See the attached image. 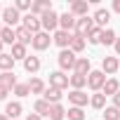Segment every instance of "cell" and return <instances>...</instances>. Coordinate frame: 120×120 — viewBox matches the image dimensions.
Here are the masks:
<instances>
[{
	"instance_id": "1",
	"label": "cell",
	"mask_w": 120,
	"mask_h": 120,
	"mask_svg": "<svg viewBox=\"0 0 120 120\" xmlns=\"http://www.w3.org/2000/svg\"><path fill=\"white\" fill-rule=\"evenodd\" d=\"M75 61H78V56H75L73 49H61V52H59V66H61L64 71L75 68Z\"/></svg>"
},
{
	"instance_id": "2",
	"label": "cell",
	"mask_w": 120,
	"mask_h": 120,
	"mask_svg": "<svg viewBox=\"0 0 120 120\" xmlns=\"http://www.w3.org/2000/svg\"><path fill=\"white\" fill-rule=\"evenodd\" d=\"M21 26H24V28H28L33 35L42 31V21H40V17H35V14H31V12H28V14L21 19Z\"/></svg>"
},
{
	"instance_id": "3",
	"label": "cell",
	"mask_w": 120,
	"mask_h": 120,
	"mask_svg": "<svg viewBox=\"0 0 120 120\" xmlns=\"http://www.w3.org/2000/svg\"><path fill=\"white\" fill-rule=\"evenodd\" d=\"M68 82H71V78L64 75V71L49 73V87H54V90H64V87H68Z\"/></svg>"
},
{
	"instance_id": "4",
	"label": "cell",
	"mask_w": 120,
	"mask_h": 120,
	"mask_svg": "<svg viewBox=\"0 0 120 120\" xmlns=\"http://www.w3.org/2000/svg\"><path fill=\"white\" fill-rule=\"evenodd\" d=\"M3 19H5V24L12 28V26H17L24 17H21V14H19V10L12 5V7H5V10H3Z\"/></svg>"
},
{
	"instance_id": "5",
	"label": "cell",
	"mask_w": 120,
	"mask_h": 120,
	"mask_svg": "<svg viewBox=\"0 0 120 120\" xmlns=\"http://www.w3.org/2000/svg\"><path fill=\"white\" fill-rule=\"evenodd\" d=\"M87 85H90V90H104V85H106L104 71H92L87 75Z\"/></svg>"
},
{
	"instance_id": "6",
	"label": "cell",
	"mask_w": 120,
	"mask_h": 120,
	"mask_svg": "<svg viewBox=\"0 0 120 120\" xmlns=\"http://www.w3.org/2000/svg\"><path fill=\"white\" fill-rule=\"evenodd\" d=\"M94 28V19H90V17H82V19H78V24H75V35H80V38H87V33Z\"/></svg>"
},
{
	"instance_id": "7",
	"label": "cell",
	"mask_w": 120,
	"mask_h": 120,
	"mask_svg": "<svg viewBox=\"0 0 120 120\" xmlns=\"http://www.w3.org/2000/svg\"><path fill=\"white\" fill-rule=\"evenodd\" d=\"M49 42H52V38H49V33H47V31H40V33H35V35H33V49H38V52L47 49V47H49Z\"/></svg>"
},
{
	"instance_id": "8",
	"label": "cell",
	"mask_w": 120,
	"mask_h": 120,
	"mask_svg": "<svg viewBox=\"0 0 120 120\" xmlns=\"http://www.w3.org/2000/svg\"><path fill=\"white\" fill-rule=\"evenodd\" d=\"M40 21H42V28L49 33V31H54L56 26H59V14L52 10V12H47V14H42L40 17Z\"/></svg>"
},
{
	"instance_id": "9",
	"label": "cell",
	"mask_w": 120,
	"mask_h": 120,
	"mask_svg": "<svg viewBox=\"0 0 120 120\" xmlns=\"http://www.w3.org/2000/svg\"><path fill=\"white\" fill-rule=\"evenodd\" d=\"M73 35H75V33H68V31H56V33H54V42L61 47V49H68V47H71V42H73Z\"/></svg>"
},
{
	"instance_id": "10",
	"label": "cell",
	"mask_w": 120,
	"mask_h": 120,
	"mask_svg": "<svg viewBox=\"0 0 120 120\" xmlns=\"http://www.w3.org/2000/svg\"><path fill=\"white\" fill-rule=\"evenodd\" d=\"M47 12H52V3L49 0H35L33 7H31V14H35V17H42Z\"/></svg>"
},
{
	"instance_id": "11",
	"label": "cell",
	"mask_w": 120,
	"mask_h": 120,
	"mask_svg": "<svg viewBox=\"0 0 120 120\" xmlns=\"http://www.w3.org/2000/svg\"><path fill=\"white\" fill-rule=\"evenodd\" d=\"M118 68H120V61H118L115 56H104V61H101V71H104V73L113 75Z\"/></svg>"
},
{
	"instance_id": "12",
	"label": "cell",
	"mask_w": 120,
	"mask_h": 120,
	"mask_svg": "<svg viewBox=\"0 0 120 120\" xmlns=\"http://www.w3.org/2000/svg\"><path fill=\"white\" fill-rule=\"evenodd\" d=\"M68 101H71L73 106L82 108V106H87V94H85L82 90H73V92L68 94Z\"/></svg>"
},
{
	"instance_id": "13",
	"label": "cell",
	"mask_w": 120,
	"mask_h": 120,
	"mask_svg": "<svg viewBox=\"0 0 120 120\" xmlns=\"http://www.w3.org/2000/svg\"><path fill=\"white\" fill-rule=\"evenodd\" d=\"M75 73H80V75H90L92 73V64H90V59L87 56H78V61H75V68H73Z\"/></svg>"
},
{
	"instance_id": "14",
	"label": "cell",
	"mask_w": 120,
	"mask_h": 120,
	"mask_svg": "<svg viewBox=\"0 0 120 120\" xmlns=\"http://www.w3.org/2000/svg\"><path fill=\"white\" fill-rule=\"evenodd\" d=\"M75 24H78V19H75L71 12H66V14L59 17V26H61V31H68V33H71V28H75Z\"/></svg>"
},
{
	"instance_id": "15",
	"label": "cell",
	"mask_w": 120,
	"mask_h": 120,
	"mask_svg": "<svg viewBox=\"0 0 120 120\" xmlns=\"http://www.w3.org/2000/svg\"><path fill=\"white\" fill-rule=\"evenodd\" d=\"M14 31H17V42H19V45H28V42L33 45V33H31L28 28H24V26H17Z\"/></svg>"
},
{
	"instance_id": "16",
	"label": "cell",
	"mask_w": 120,
	"mask_h": 120,
	"mask_svg": "<svg viewBox=\"0 0 120 120\" xmlns=\"http://www.w3.org/2000/svg\"><path fill=\"white\" fill-rule=\"evenodd\" d=\"M118 92H120V82H118L115 78H108L106 85H104V90H101V94H104V97H115Z\"/></svg>"
},
{
	"instance_id": "17",
	"label": "cell",
	"mask_w": 120,
	"mask_h": 120,
	"mask_svg": "<svg viewBox=\"0 0 120 120\" xmlns=\"http://www.w3.org/2000/svg\"><path fill=\"white\" fill-rule=\"evenodd\" d=\"M0 85H3V87H7V90L17 87L19 82H17V75H14V71H5V73H0Z\"/></svg>"
},
{
	"instance_id": "18",
	"label": "cell",
	"mask_w": 120,
	"mask_h": 120,
	"mask_svg": "<svg viewBox=\"0 0 120 120\" xmlns=\"http://www.w3.org/2000/svg\"><path fill=\"white\" fill-rule=\"evenodd\" d=\"M87 7L90 5L85 3V0H75V3H71V14L82 19V17H87Z\"/></svg>"
},
{
	"instance_id": "19",
	"label": "cell",
	"mask_w": 120,
	"mask_h": 120,
	"mask_svg": "<svg viewBox=\"0 0 120 120\" xmlns=\"http://www.w3.org/2000/svg\"><path fill=\"white\" fill-rule=\"evenodd\" d=\"M0 40H3L5 45H17V31L10 28V26H3V31H0Z\"/></svg>"
},
{
	"instance_id": "20",
	"label": "cell",
	"mask_w": 120,
	"mask_h": 120,
	"mask_svg": "<svg viewBox=\"0 0 120 120\" xmlns=\"http://www.w3.org/2000/svg\"><path fill=\"white\" fill-rule=\"evenodd\" d=\"M5 115H7L10 120L19 118V115H21V104H19V101H10V104H7V108H5Z\"/></svg>"
},
{
	"instance_id": "21",
	"label": "cell",
	"mask_w": 120,
	"mask_h": 120,
	"mask_svg": "<svg viewBox=\"0 0 120 120\" xmlns=\"http://www.w3.org/2000/svg\"><path fill=\"white\" fill-rule=\"evenodd\" d=\"M45 101H49L52 106L61 101V90H54V87H47L45 90Z\"/></svg>"
},
{
	"instance_id": "22",
	"label": "cell",
	"mask_w": 120,
	"mask_h": 120,
	"mask_svg": "<svg viewBox=\"0 0 120 120\" xmlns=\"http://www.w3.org/2000/svg\"><path fill=\"white\" fill-rule=\"evenodd\" d=\"M12 68H14V59H12V54H5V52H3V54H0V71L5 73V71H12Z\"/></svg>"
},
{
	"instance_id": "23",
	"label": "cell",
	"mask_w": 120,
	"mask_h": 120,
	"mask_svg": "<svg viewBox=\"0 0 120 120\" xmlns=\"http://www.w3.org/2000/svg\"><path fill=\"white\" fill-rule=\"evenodd\" d=\"M108 19H111V12L108 10H97V14H94V24L101 28V26H106L108 24Z\"/></svg>"
},
{
	"instance_id": "24",
	"label": "cell",
	"mask_w": 120,
	"mask_h": 120,
	"mask_svg": "<svg viewBox=\"0 0 120 120\" xmlns=\"http://www.w3.org/2000/svg\"><path fill=\"white\" fill-rule=\"evenodd\" d=\"M28 90H31V94H45V82L40 80V78H33L31 82H28Z\"/></svg>"
},
{
	"instance_id": "25",
	"label": "cell",
	"mask_w": 120,
	"mask_h": 120,
	"mask_svg": "<svg viewBox=\"0 0 120 120\" xmlns=\"http://www.w3.org/2000/svg\"><path fill=\"white\" fill-rule=\"evenodd\" d=\"M24 68H26L28 73H35V71L40 68V59H38V56H26V59H24Z\"/></svg>"
},
{
	"instance_id": "26",
	"label": "cell",
	"mask_w": 120,
	"mask_h": 120,
	"mask_svg": "<svg viewBox=\"0 0 120 120\" xmlns=\"http://www.w3.org/2000/svg\"><path fill=\"white\" fill-rule=\"evenodd\" d=\"M49 118H52V120H64V118H66L64 106H61V104H54V106L49 108Z\"/></svg>"
},
{
	"instance_id": "27",
	"label": "cell",
	"mask_w": 120,
	"mask_h": 120,
	"mask_svg": "<svg viewBox=\"0 0 120 120\" xmlns=\"http://www.w3.org/2000/svg\"><path fill=\"white\" fill-rule=\"evenodd\" d=\"M71 85H73V90H82V87L87 85V75L73 73V75H71Z\"/></svg>"
},
{
	"instance_id": "28",
	"label": "cell",
	"mask_w": 120,
	"mask_h": 120,
	"mask_svg": "<svg viewBox=\"0 0 120 120\" xmlns=\"http://www.w3.org/2000/svg\"><path fill=\"white\" fill-rule=\"evenodd\" d=\"M49 108H52L49 101H45V99H38L35 101V113L38 115H49Z\"/></svg>"
},
{
	"instance_id": "29",
	"label": "cell",
	"mask_w": 120,
	"mask_h": 120,
	"mask_svg": "<svg viewBox=\"0 0 120 120\" xmlns=\"http://www.w3.org/2000/svg\"><path fill=\"white\" fill-rule=\"evenodd\" d=\"M28 54H26V45H12V59H14V61H17V59H26Z\"/></svg>"
},
{
	"instance_id": "30",
	"label": "cell",
	"mask_w": 120,
	"mask_h": 120,
	"mask_svg": "<svg viewBox=\"0 0 120 120\" xmlns=\"http://www.w3.org/2000/svg\"><path fill=\"white\" fill-rule=\"evenodd\" d=\"M101 33H104V28H99V26H94L90 33H87V40L92 42V45H99L101 42Z\"/></svg>"
},
{
	"instance_id": "31",
	"label": "cell",
	"mask_w": 120,
	"mask_h": 120,
	"mask_svg": "<svg viewBox=\"0 0 120 120\" xmlns=\"http://www.w3.org/2000/svg\"><path fill=\"white\" fill-rule=\"evenodd\" d=\"M66 118H68V120H85V113H82V108L73 106V108L66 111Z\"/></svg>"
},
{
	"instance_id": "32",
	"label": "cell",
	"mask_w": 120,
	"mask_h": 120,
	"mask_svg": "<svg viewBox=\"0 0 120 120\" xmlns=\"http://www.w3.org/2000/svg\"><path fill=\"white\" fill-rule=\"evenodd\" d=\"M115 40H118L115 33H113L111 28H104V33H101V42H104V45H115Z\"/></svg>"
},
{
	"instance_id": "33",
	"label": "cell",
	"mask_w": 120,
	"mask_h": 120,
	"mask_svg": "<svg viewBox=\"0 0 120 120\" xmlns=\"http://www.w3.org/2000/svg\"><path fill=\"white\" fill-rule=\"evenodd\" d=\"M104 120H120V108L108 106V108L104 111Z\"/></svg>"
},
{
	"instance_id": "34",
	"label": "cell",
	"mask_w": 120,
	"mask_h": 120,
	"mask_svg": "<svg viewBox=\"0 0 120 120\" xmlns=\"http://www.w3.org/2000/svg\"><path fill=\"white\" fill-rule=\"evenodd\" d=\"M71 49H73V52H82V49H85V38H80V35H73Z\"/></svg>"
},
{
	"instance_id": "35",
	"label": "cell",
	"mask_w": 120,
	"mask_h": 120,
	"mask_svg": "<svg viewBox=\"0 0 120 120\" xmlns=\"http://www.w3.org/2000/svg\"><path fill=\"white\" fill-rule=\"evenodd\" d=\"M90 104H92L94 108H99V111H101V108L106 106V97H104V94H94V97L90 99Z\"/></svg>"
},
{
	"instance_id": "36",
	"label": "cell",
	"mask_w": 120,
	"mask_h": 120,
	"mask_svg": "<svg viewBox=\"0 0 120 120\" xmlns=\"http://www.w3.org/2000/svg\"><path fill=\"white\" fill-rule=\"evenodd\" d=\"M14 7H17L19 12H26V10L31 12V7H33V3H31V0H17V5H14Z\"/></svg>"
},
{
	"instance_id": "37",
	"label": "cell",
	"mask_w": 120,
	"mask_h": 120,
	"mask_svg": "<svg viewBox=\"0 0 120 120\" xmlns=\"http://www.w3.org/2000/svg\"><path fill=\"white\" fill-rule=\"evenodd\" d=\"M28 92H31L28 85H17V87H14V94H17V97H28Z\"/></svg>"
},
{
	"instance_id": "38",
	"label": "cell",
	"mask_w": 120,
	"mask_h": 120,
	"mask_svg": "<svg viewBox=\"0 0 120 120\" xmlns=\"http://www.w3.org/2000/svg\"><path fill=\"white\" fill-rule=\"evenodd\" d=\"M7 92H10V90H7V87H3V85H0V101H3V99H5V97H7Z\"/></svg>"
},
{
	"instance_id": "39",
	"label": "cell",
	"mask_w": 120,
	"mask_h": 120,
	"mask_svg": "<svg viewBox=\"0 0 120 120\" xmlns=\"http://www.w3.org/2000/svg\"><path fill=\"white\" fill-rule=\"evenodd\" d=\"M113 106H115V108H120V92L113 97Z\"/></svg>"
},
{
	"instance_id": "40",
	"label": "cell",
	"mask_w": 120,
	"mask_h": 120,
	"mask_svg": "<svg viewBox=\"0 0 120 120\" xmlns=\"http://www.w3.org/2000/svg\"><path fill=\"white\" fill-rule=\"evenodd\" d=\"M26 120H42V115H38V113H31V115H26Z\"/></svg>"
},
{
	"instance_id": "41",
	"label": "cell",
	"mask_w": 120,
	"mask_h": 120,
	"mask_svg": "<svg viewBox=\"0 0 120 120\" xmlns=\"http://www.w3.org/2000/svg\"><path fill=\"white\" fill-rule=\"evenodd\" d=\"M113 10H115V12L120 14V0H115V3H113Z\"/></svg>"
},
{
	"instance_id": "42",
	"label": "cell",
	"mask_w": 120,
	"mask_h": 120,
	"mask_svg": "<svg viewBox=\"0 0 120 120\" xmlns=\"http://www.w3.org/2000/svg\"><path fill=\"white\" fill-rule=\"evenodd\" d=\"M113 47H115V52H118V54H120V38H118V40H115V45H113Z\"/></svg>"
},
{
	"instance_id": "43",
	"label": "cell",
	"mask_w": 120,
	"mask_h": 120,
	"mask_svg": "<svg viewBox=\"0 0 120 120\" xmlns=\"http://www.w3.org/2000/svg\"><path fill=\"white\" fill-rule=\"evenodd\" d=\"M3 45H5V42H3V40H0V54H3Z\"/></svg>"
},
{
	"instance_id": "44",
	"label": "cell",
	"mask_w": 120,
	"mask_h": 120,
	"mask_svg": "<svg viewBox=\"0 0 120 120\" xmlns=\"http://www.w3.org/2000/svg\"><path fill=\"white\" fill-rule=\"evenodd\" d=\"M0 120H10V118H7V115H0Z\"/></svg>"
},
{
	"instance_id": "45",
	"label": "cell",
	"mask_w": 120,
	"mask_h": 120,
	"mask_svg": "<svg viewBox=\"0 0 120 120\" xmlns=\"http://www.w3.org/2000/svg\"><path fill=\"white\" fill-rule=\"evenodd\" d=\"M3 10H5V7H3V5H0V12H3Z\"/></svg>"
},
{
	"instance_id": "46",
	"label": "cell",
	"mask_w": 120,
	"mask_h": 120,
	"mask_svg": "<svg viewBox=\"0 0 120 120\" xmlns=\"http://www.w3.org/2000/svg\"><path fill=\"white\" fill-rule=\"evenodd\" d=\"M0 31H3V26H0Z\"/></svg>"
}]
</instances>
